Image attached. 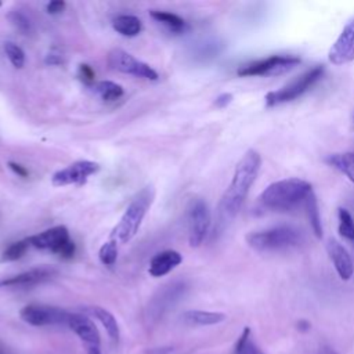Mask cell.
Returning <instances> with one entry per match:
<instances>
[{
  "label": "cell",
  "mask_w": 354,
  "mask_h": 354,
  "mask_svg": "<svg viewBox=\"0 0 354 354\" xmlns=\"http://www.w3.org/2000/svg\"><path fill=\"white\" fill-rule=\"evenodd\" d=\"M252 346L253 343L250 342V328L246 326L234 346V354H250Z\"/></svg>",
  "instance_id": "30"
},
{
  "label": "cell",
  "mask_w": 354,
  "mask_h": 354,
  "mask_svg": "<svg viewBox=\"0 0 354 354\" xmlns=\"http://www.w3.org/2000/svg\"><path fill=\"white\" fill-rule=\"evenodd\" d=\"M0 354H6V351H4L1 347H0Z\"/></svg>",
  "instance_id": "40"
},
{
  "label": "cell",
  "mask_w": 354,
  "mask_h": 354,
  "mask_svg": "<svg viewBox=\"0 0 354 354\" xmlns=\"http://www.w3.org/2000/svg\"><path fill=\"white\" fill-rule=\"evenodd\" d=\"M183 261V256L177 250H163L156 253L151 261H149V268L148 272L155 277H163L169 274L171 270H174L180 263Z\"/></svg>",
  "instance_id": "17"
},
{
  "label": "cell",
  "mask_w": 354,
  "mask_h": 354,
  "mask_svg": "<svg viewBox=\"0 0 354 354\" xmlns=\"http://www.w3.org/2000/svg\"><path fill=\"white\" fill-rule=\"evenodd\" d=\"M29 246H30V245H29L28 238L11 243V245L3 252V254H1V261H15V260L21 259V257L26 253V250H28Z\"/></svg>",
  "instance_id": "27"
},
{
  "label": "cell",
  "mask_w": 354,
  "mask_h": 354,
  "mask_svg": "<svg viewBox=\"0 0 354 354\" xmlns=\"http://www.w3.org/2000/svg\"><path fill=\"white\" fill-rule=\"evenodd\" d=\"M29 245L37 249H47L54 253H59L62 246L71 241L68 228L65 225H55L43 232L32 235L28 238Z\"/></svg>",
  "instance_id": "12"
},
{
  "label": "cell",
  "mask_w": 354,
  "mask_h": 354,
  "mask_svg": "<svg viewBox=\"0 0 354 354\" xmlns=\"http://www.w3.org/2000/svg\"><path fill=\"white\" fill-rule=\"evenodd\" d=\"M69 314L66 310L46 306V304H28L21 308L19 317L29 325L46 326V325H61L68 322Z\"/></svg>",
  "instance_id": "9"
},
{
  "label": "cell",
  "mask_w": 354,
  "mask_h": 354,
  "mask_svg": "<svg viewBox=\"0 0 354 354\" xmlns=\"http://www.w3.org/2000/svg\"><path fill=\"white\" fill-rule=\"evenodd\" d=\"M87 311L94 315L100 322L101 325L105 328L108 336L113 340V342H118L119 340V336H120V330H119V325H118V321L115 318V315L108 311L106 308L104 307H100V306H91L87 308Z\"/></svg>",
  "instance_id": "19"
},
{
  "label": "cell",
  "mask_w": 354,
  "mask_h": 354,
  "mask_svg": "<svg viewBox=\"0 0 354 354\" xmlns=\"http://www.w3.org/2000/svg\"><path fill=\"white\" fill-rule=\"evenodd\" d=\"M337 220H339V234L343 236L353 248H354V218L350 212L344 207L337 209Z\"/></svg>",
  "instance_id": "25"
},
{
  "label": "cell",
  "mask_w": 354,
  "mask_h": 354,
  "mask_svg": "<svg viewBox=\"0 0 354 354\" xmlns=\"http://www.w3.org/2000/svg\"><path fill=\"white\" fill-rule=\"evenodd\" d=\"M250 354H263V353H261V351H260V350L253 344V346H252V348H250Z\"/></svg>",
  "instance_id": "38"
},
{
  "label": "cell",
  "mask_w": 354,
  "mask_h": 354,
  "mask_svg": "<svg viewBox=\"0 0 354 354\" xmlns=\"http://www.w3.org/2000/svg\"><path fill=\"white\" fill-rule=\"evenodd\" d=\"M55 271L48 267H36L30 268L28 271H24L21 274H17L10 278L0 279V288L7 286H33L37 283H41L47 279H50Z\"/></svg>",
  "instance_id": "16"
},
{
  "label": "cell",
  "mask_w": 354,
  "mask_h": 354,
  "mask_svg": "<svg viewBox=\"0 0 354 354\" xmlns=\"http://www.w3.org/2000/svg\"><path fill=\"white\" fill-rule=\"evenodd\" d=\"M184 282H173L162 286V289H159V292L153 296L152 301L149 303V311L155 313L156 315H162L167 308L174 306V303L184 295Z\"/></svg>",
  "instance_id": "15"
},
{
  "label": "cell",
  "mask_w": 354,
  "mask_h": 354,
  "mask_svg": "<svg viewBox=\"0 0 354 354\" xmlns=\"http://www.w3.org/2000/svg\"><path fill=\"white\" fill-rule=\"evenodd\" d=\"M87 354H101L100 347H87Z\"/></svg>",
  "instance_id": "37"
},
{
  "label": "cell",
  "mask_w": 354,
  "mask_h": 354,
  "mask_svg": "<svg viewBox=\"0 0 354 354\" xmlns=\"http://www.w3.org/2000/svg\"><path fill=\"white\" fill-rule=\"evenodd\" d=\"M183 319L187 324L191 325H201V326H207V325H217L225 319L224 313L218 311H205V310H188L183 314Z\"/></svg>",
  "instance_id": "18"
},
{
  "label": "cell",
  "mask_w": 354,
  "mask_h": 354,
  "mask_svg": "<svg viewBox=\"0 0 354 354\" xmlns=\"http://www.w3.org/2000/svg\"><path fill=\"white\" fill-rule=\"evenodd\" d=\"M210 210L202 198H195L188 206V243L198 248L206 239L210 230Z\"/></svg>",
  "instance_id": "7"
},
{
  "label": "cell",
  "mask_w": 354,
  "mask_h": 354,
  "mask_svg": "<svg viewBox=\"0 0 354 354\" xmlns=\"http://www.w3.org/2000/svg\"><path fill=\"white\" fill-rule=\"evenodd\" d=\"M151 17H152L156 22L162 24V25L166 26L170 32H174V33H181V32H184L185 28H187L185 21H184L181 17L173 14V12L152 10V11H151Z\"/></svg>",
  "instance_id": "23"
},
{
  "label": "cell",
  "mask_w": 354,
  "mask_h": 354,
  "mask_svg": "<svg viewBox=\"0 0 354 354\" xmlns=\"http://www.w3.org/2000/svg\"><path fill=\"white\" fill-rule=\"evenodd\" d=\"M1 4H3V3H1V1H0V7H1Z\"/></svg>",
  "instance_id": "41"
},
{
  "label": "cell",
  "mask_w": 354,
  "mask_h": 354,
  "mask_svg": "<svg viewBox=\"0 0 354 354\" xmlns=\"http://www.w3.org/2000/svg\"><path fill=\"white\" fill-rule=\"evenodd\" d=\"M328 58L335 65H344L354 61V18L346 24L332 44Z\"/></svg>",
  "instance_id": "11"
},
{
  "label": "cell",
  "mask_w": 354,
  "mask_h": 354,
  "mask_svg": "<svg viewBox=\"0 0 354 354\" xmlns=\"http://www.w3.org/2000/svg\"><path fill=\"white\" fill-rule=\"evenodd\" d=\"M98 259L104 266H113L118 259V243L116 239H111L101 245L98 250Z\"/></svg>",
  "instance_id": "26"
},
{
  "label": "cell",
  "mask_w": 354,
  "mask_h": 354,
  "mask_svg": "<svg viewBox=\"0 0 354 354\" xmlns=\"http://www.w3.org/2000/svg\"><path fill=\"white\" fill-rule=\"evenodd\" d=\"M246 243L256 252H281L297 248L303 239V231L290 224L274 225L246 235Z\"/></svg>",
  "instance_id": "3"
},
{
  "label": "cell",
  "mask_w": 354,
  "mask_h": 354,
  "mask_svg": "<svg viewBox=\"0 0 354 354\" xmlns=\"http://www.w3.org/2000/svg\"><path fill=\"white\" fill-rule=\"evenodd\" d=\"M66 325L71 330L76 333V336L87 344V347H100V332L95 326V324L83 314L71 313Z\"/></svg>",
  "instance_id": "13"
},
{
  "label": "cell",
  "mask_w": 354,
  "mask_h": 354,
  "mask_svg": "<svg viewBox=\"0 0 354 354\" xmlns=\"http://www.w3.org/2000/svg\"><path fill=\"white\" fill-rule=\"evenodd\" d=\"M112 26L118 33L126 37H134L142 29L141 21L134 15H119L113 19Z\"/></svg>",
  "instance_id": "21"
},
{
  "label": "cell",
  "mask_w": 354,
  "mask_h": 354,
  "mask_svg": "<svg viewBox=\"0 0 354 354\" xmlns=\"http://www.w3.org/2000/svg\"><path fill=\"white\" fill-rule=\"evenodd\" d=\"M8 166H10V169H11L15 174H18L19 177H26V176H28V170H26L24 166H21L19 163H17V162H8Z\"/></svg>",
  "instance_id": "34"
},
{
  "label": "cell",
  "mask_w": 354,
  "mask_h": 354,
  "mask_svg": "<svg viewBox=\"0 0 354 354\" xmlns=\"http://www.w3.org/2000/svg\"><path fill=\"white\" fill-rule=\"evenodd\" d=\"M303 206H304V210H306V214H307V218H308L313 232L315 234L317 238H321L322 236V223H321L318 201H317L314 191L306 198Z\"/></svg>",
  "instance_id": "22"
},
{
  "label": "cell",
  "mask_w": 354,
  "mask_h": 354,
  "mask_svg": "<svg viewBox=\"0 0 354 354\" xmlns=\"http://www.w3.org/2000/svg\"><path fill=\"white\" fill-rule=\"evenodd\" d=\"M46 64H48V65H58V64H61V58L57 54H48L46 57Z\"/></svg>",
  "instance_id": "35"
},
{
  "label": "cell",
  "mask_w": 354,
  "mask_h": 354,
  "mask_svg": "<svg viewBox=\"0 0 354 354\" xmlns=\"http://www.w3.org/2000/svg\"><path fill=\"white\" fill-rule=\"evenodd\" d=\"M326 252L340 279L348 281L354 274V263L346 248L336 239H329L326 243Z\"/></svg>",
  "instance_id": "14"
},
{
  "label": "cell",
  "mask_w": 354,
  "mask_h": 354,
  "mask_svg": "<svg viewBox=\"0 0 354 354\" xmlns=\"http://www.w3.org/2000/svg\"><path fill=\"white\" fill-rule=\"evenodd\" d=\"M79 76H80V79H82L86 84H94V83H95V82H94L95 73H94V71L91 69V66L87 65V64L79 65Z\"/></svg>",
  "instance_id": "31"
},
{
  "label": "cell",
  "mask_w": 354,
  "mask_h": 354,
  "mask_svg": "<svg viewBox=\"0 0 354 354\" xmlns=\"http://www.w3.org/2000/svg\"><path fill=\"white\" fill-rule=\"evenodd\" d=\"M261 167V155L254 151L249 149L236 163L232 178L225 188L224 194L217 206V221H216V231L220 234L230 221L241 210L250 187L257 178V174Z\"/></svg>",
  "instance_id": "1"
},
{
  "label": "cell",
  "mask_w": 354,
  "mask_h": 354,
  "mask_svg": "<svg viewBox=\"0 0 354 354\" xmlns=\"http://www.w3.org/2000/svg\"><path fill=\"white\" fill-rule=\"evenodd\" d=\"M326 163L340 173H343L351 183H354V152H337L326 156Z\"/></svg>",
  "instance_id": "20"
},
{
  "label": "cell",
  "mask_w": 354,
  "mask_h": 354,
  "mask_svg": "<svg viewBox=\"0 0 354 354\" xmlns=\"http://www.w3.org/2000/svg\"><path fill=\"white\" fill-rule=\"evenodd\" d=\"M4 53H6L7 58L10 59V62L12 64L14 68H17V69L24 68V65H25V53L19 46H17L12 41H6L4 43Z\"/></svg>",
  "instance_id": "28"
},
{
  "label": "cell",
  "mask_w": 354,
  "mask_h": 354,
  "mask_svg": "<svg viewBox=\"0 0 354 354\" xmlns=\"http://www.w3.org/2000/svg\"><path fill=\"white\" fill-rule=\"evenodd\" d=\"M155 191L152 187L142 188L127 205L120 221L116 224L112 232V238L126 243L138 232V228L153 202Z\"/></svg>",
  "instance_id": "4"
},
{
  "label": "cell",
  "mask_w": 354,
  "mask_h": 354,
  "mask_svg": "<svg viewBox=\"0 0 354 354\" xmlns=\"http://www.w3.org/2000/svg\"><path fill=\"white\" fill-rule=\"evenodd\" d=\"M313 192L308 181L297 177L283 178L270 184L259 196V206L271 212H289L303 205Z\"/></svg>",
  "instance_id": "2"
},
{
  "label": "cell",
  "mask_w": 354,
  "mask_h": 354,
  "mask_svg": "<svg viewBox=\"0 0 354 354\" xmlns=\"http://www.w3.org/2000/svg\"><path fill=\"white\" fill-rule=\"evenodd\" d=\"M297 329H299L300 332H307V330L310 329V322L306 321V319H300V321L297 322Z\"/></svg>",
  "instance_id": "36"
},
{
  "label": "cell",
  "mask_w": 354,
  "mask_h": 354,
  "mask_svg": "<svg viewBox=\"0 0 354 354\" xmlns=\"http://www.w3.org/2000/svg\"><path fill=\"white\" fill-rule=\"evenodd\" d=\"M324 72H325L324 65H315L311 69L301 73L300 76H297L296 79H293L286 86L275 91L267 93L264 97L266 106L271 108V106H277V105L297 100L321 80V77L324 76Z\"/></svg>",
  "instance_id": "5"
},
{
  "label": "cell",
  "mask_w": 354,
  "mask_h": 354,
  "mask_svg": "<svg viewBox=\"0 0 354 354\" xmlns=\"http://www.w3.org/2000/svg\"><path fill=\"white\" fill-rule=\"evenodd\" d=\"M65 1L62 0H54V1H50L47 6H46V10L48 14L51 15H57V14H61L64 10H65Z\"/></svg>",
  "instance_id": "32"
},
{
  "label": "cell",
  "mask_w": 354,
  "mask_h": 354,
  "mask_svg": "<svg viewBox=\"0 0 354 354\" xmlns=\"http://www.w3.org/2000/svg\"><path fill=\"white\" fill-rule=\"evenodd\" d=\"M322 354H337V353H336V351H333V350H330V348H326Z\"/></svg>",
  "instance_id": "39"
},
{
  "label": "cell",
  "mask_w": 354,
  "mask_h": 354,
  "mask_svg": "<svg viewBox=\"0 0 354 354\" xmlns=\"http://www.w3.org/2000/svg\"><path fill=\"white\" fill-rule=\"evenodd\" d=\"M93 91L104 101H115L123 95V87L111 80H100L93 84Z\"/></svg>",
  "instance_id": "24"
},
{
  "label": "cell",
  "mask_w": 354,
  "mask_h": 354,
  "mask_svg": "<svg viewBox=\"0 0 354 354\" xmlns=\"http://www.w3.org/2000/svg\"><path fill=\"white\" fill-rule=\"evenodd\" d=\"M100 170V165L91 160H77L69 166L55 171L51 177V184L54 187L64 185H82L87 178Z\"/></svg>",
  "instance_id": "10"
},
{
  "label": "cell",
  "mask_w": 354,
  "mask_h": 354,
  "mask_svg": "<svg viewBox=\"0 0 354 354\" xmlns=\"http://www.w3.org/2000/svg\"><path fill=\"white\" fill-rule=\"evenodd\" d=\"M231 101H232V94H230V93H223V94H220V95H217L216 98H214V106H217V108H225L227 105H230L231 104Z\"/></svg>",
  "instance_id": "33"
},
{
  "label": "cell",
  "mask_w": 354,
  "mask_h": 354,
  "mask_svg": "<svg viewBox=\"0 0 354 354\" xmlns=\"http://www.w3.org/2000/svg\"><path fill=\"white\" fill-rule=\"evenodd\" d=\"M8 18H10L11 24H12L22 35H28V33L32 32V22H30L29 18H28L24 12H21L19 10L10 12Z\"/></svg>",
  "instance_id": "29"
},
{
  "label": "cell",
  "mask_w": 354,
  "mask_h": 354,
  "mask_svg": "<svg viewBox=\"0 0 354 354\" xmlns=\"http://www.w3.org/2000/svg\"><path fill=\"white\" fill-rule=\"evenodd\" d=\"M300 64V58L292 54H274L249 64L241 65L238 76H275L282 75Z\"/></svg>",
  "instance_id": "6"
},
{
  "label": "cell",
  "mask_w": 354,
  "mask_h": 354,
  "mask_svg": "<svg viewBox=\"0 0 354 354\" xmlns=\"http://www.w3.org/2000/svg\"><path fill=\"white\" fill-rule=\"evenodd\" d=\"M108 64L113 71L133 75L136 77H142L148 80H158L159 77L158 72L153 68L122 48H113L109 51Z\"/></svg>",
  "instance_id": "8"
}]
</instances>
